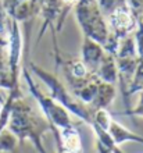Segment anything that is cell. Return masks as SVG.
I'll list each match as a JSON object with an SVG mask.
<instances>
[{"label":"cell","instance_id":"8992f818","mask_svg":"<svg viewBox=\"0 0 143 153\" xmlns=\"http://www.w3.org/2000/svg\"><path fill=\"white\" fill-rule=\"evenodd\" d=\"M117 71H118V81L121 85V93H122L124 102L129 109V97H128V88L131 84L132 78L135 75L136 65H138V56H136V48L133 36H125L119 39L118 49L114 53Z\"/></svg>","mask_w":143,"mask_h":153},{"label":"cell","instance_id":"2e32d148","mask_svg":"<svg viewBox=\"0 0 143 153\" xmlns=\"http://www.w3.org/2000/svg\"><path fill=\"white\" fill-rule=\"evenodd\" d=\"M97 1V6H99L100 11L103 13L104 17H107L111 11H114L117 7L125 4L127 1L125 0H96Z\"/></svg>","mask_w":143,"mask_h":153},{"label":"cell","instance_id":"3957f363","mask_svg":"<svg viewBox=\"0 0 143 153\" xmlns=\"http://www.w3.org/2000/svg\"><path fill=\"white\" fill-rule=\"evenodd\" d=\"M27 68L29 70V73L32 75H35L39 81H42V84L49 91V96H52L56 102H59L61 106H64L71 113V116H75L76 118L82 120L86 124H90L95 109H92L90 106L81 102L56 74L42 68L35 63H29Z\"/></svg>","mask_w":143,"mask_h":153},{"label":"cell","instance_id":"ac0fdd59","mask_svg":"<svg viewBox=\"0 0 143 153\" xmlns=\"http://www.w3.org/2000/svg\"><path fill=\"white\" fill-rule=\"evenodd\" d=\"M125 1H127V4L131 7L133 14L139 18L143 11V0H125Z\"/></svg>","mask_w":143,"mask_h":153},{"label":"cell","instance_id":"4fadbf2b","mask_svg":"<svg viewBox=\"0 0 143 153\" xmlns=\"http://www.w3.org/2000/svg\"><path fill=\"white\" fill-rule=\"evenodd\" d=\"M108 132H110V137L113 138V141L117 146L124 145L125 142H136V143L143 145V137L132 132L131 129H128L127 127H124L122 124H119L115 120H111V123H110Z\"/></svg>","mask_w":143,"mask_h":153},{"label":"cell","instance_id":"9c48e42d","mask_svg":"<svg viewBox=\"0 0 143 153\" xmlns=\"http://www.w3.org/2000/svg\"><path fill=\"white\" fill-rule=\"evenodd\" d=\"M3 6L8 18L17 22H29L32 17L39 13L36 0H3Z\"/></svg>","mask_w":143,"mask_h":153},{"label":"cell","instance_id":"5bb4252c","mask_svg":"<svg viewBox=\"0 0 143 153\" xmlns=\"http://www.w3.org/2000/svg\"><path fill=\"white\" fill-rule=\"evenodd\" d=\"M100 81L103 82H110V84H115L118 81V71H117V64H115L114 54L106 52L103 59L100 61L99 67L96 70L95 74Z\"/></svg>","mask_w":143,"mask_h":153},{"label":"cell","instance_id":"d6986e66","mask_svg":"<svg viewBox=\"0 0 143 153\" xmlns=\"http://www.w3.org/2000/svg\"><path fill=\"white\" fill-rule=\"evenodd\" d=\"M96 153H114L111 149H108L106 146L100 145V143H96Z\"/></svg>","mask_w":143,"mask_h":153},{"label":"cell","instance_id":"6da1fadb","mask_svg":"<svg viewBox=\"0 0 143 153\" xmlns=\"http://www.w3.org/2000/svg\"><path fill=\"white\" fill-rule=\"evenodd\" d=\"M20 142L29 141L38 153H47L43 145V135L50 132V124L42 113L33 110L22 96L14 100L7 127Z\"/></svg>","mask_w":143,"mask_h":153},{"label":"cell","instance_id":"277c9868","mask_svg":"<svg viewBox=\"0 0 143 153\" xmlns=\"http://www.w3.org/2000/svg\"><path fill=\"white\" fill-rule=\"evenodd\" d=\"M21 75H22L24 81L27 82L29 93L35 99L38 106L40 107V113L43 114L44 118L49 121V124L52 127L50 132H52L53 129L67 128L70 125L75 124L71 117V113L64 106H61L59 102H56L52 96H49L47 93L40 91L39 85L36 84V81L33 79V76L31 75V73H29V70L27 67H22Z\"/></svg>","mask_w":143,"mask_h":153},{"label":"cell","instance_id":"7c38bea8","mask_svg":"<svg viewBox=\"0 0 143 153\" xmlns=\"http://www.w3.org/2000/svg\"><path fill=\"white\" fill-rule=\"evenodd\" d=\"M115 97H117L115 84L100 81L99 86H97V92L95 95V99L90 103V107L92 109H108V106L113 105Z\"/></svg>","mask_w":143,"mask_h":153},{"label":"cell","instance_id":"ffe728a7","mask_svg":"<svg viewBox=\"0 0 143 153\" xmlns=\"http://www.w3.org/2000/svg\"><path fill=\"white\" fill-rule=\"evenodd\" d=\"M139 18H140V20L143 21V11H142V14H140V17H139Z\"/></svg>","mask_w":143,"mask_h":153},{"label":"cell","instance_id":"e0dca14e","mask_svg":"<svg viewBox=\"0 0 143 153\" xmlns=\"http://www.w3.org/2000/svg\"><path fill=\"white\" fill-rule=\"evenodd\" d=\"M122 116H136V117H142L143 118V89L139 91V100H138L136 106L133 109L125 110Z\"/></svg>","mask_w":143,"mask_h":153},{"label":"cell","instance_id":"52a82bcc","mask_svg":"<svg viewBox=\"0 0 143 153\" xmlns=\"http://www.w3.org/2000/svg\"><path fill=\"white\" fill-rule=\"evenodd\" d=\"M106 20H107L110 32L117 39H122L125 36L132 35L138 24V17L133 14V11L127 3L111 11L106 17Z\"/></svg>","mask_w":143,"mask_h":153},{"label":"cell","instance_id":"7402d4cb","mask_svg":"<svg viewBox=\"0 0 143 153\" xmlns=\"http://www.w3.org/2000/svg\"><path fill=\"white\" fill-rule=\"evenodd\" d=\"M0 153H6V152H0ZM10 153H18V152H10Z\"/></svg>","mask_w":143,"mask_h":153},{"label":"cell","instance_id":"8fae6325","mask_svg":"<svg viewBox=\"0 0 143 153\" xmlns=\"http://www.w3.org/2000/svg\"><path fill=\"white\" fill-rule=\"evenodd\" d=\"M104 48L93 39L82 35V45H81V61L85 64L92 74H96V70L99 67L100 61L103 59Z\"/></svg>","mask_w":143,"mask_h":153},{"label":"cell","instance_id":"7a4b0ae2","mask_svg":"<svg viewBox=\"0 0 143 153\" xmlns=\"http://www.w3.org/2000/svg\"><path fill=\"white\" fill-rule=\"evenodd\" d=\"M75 17L82 35L100 43L104 50L114 54L118 49L119 39L110 32L107 20L100 11L96 0H78L74 6Z\"/></svg>","mask_w":143,"mask_h":153},{"label":"cell","instance_id":"ba28073f","mask_svg":"<svg viewBox=\"0 0 143 153\" xmlns=\"http://www.w3.org/2000/svg\"><path fill=\"white\" fill-rule=\"evenodd\" d=\"M57 150L64 153H84V143L78 127L75 124L67 128L53 129Z\"/></svg>","mask_w":143,"mask_h":153},{"label":"cell","instance_id":"5b68a950","mask_svg":"<svg viewBox=\"0 0 143 153\" xmlns=\"http://www.w3.org/2000/svg\"><path fill=\"white\" fill-rule=\"evenodd\" d=\"M54 59H56L57 67L63 73L64 84L75 96H78L90 82L97 79V76L85 67L81 59L61 53L56 40H54Z\"/></svg>","mask_w":143,"mask_h":153},{"label":"cell","instance_id":"44dd1931","mask_svg":"<svg viewBox=\"0 0 143 153\" xmlns=\"http://www.w3.org/2000/svg\"><path fill=\"white\" fill-rule=\"evenodd\" d=\"M0 35H4V32H3V31H1V29H0Z\"/></svg>","mask_w":143,"mask_h":153},{"label":"cell","instance_id":"30bf717a","mask_svg":"<svg viewBox=\"0 0 143 153\" xmlns=\"http://www.w3.org/2000/svg\"><path fill=\"white\" fill-rule=\"evenodd\" d=\"M133 40H135L136 56H138V65H136L135 75L132 78L129 88H128V97L131 99L135 93L143 89V21L138 18V24L133 31Z\"/></svg>","mask_w":143,"mask_h":153},{"label":"cell","instance_id":"9a60e30c","mask_svg":"<svg viewBox=\"0 0 143 153\" xmlns=\"http://www.w3.org/2000/svg\"><path fill=\"white\" fill-rule=\"evenodd\" d=\"M20 141L8 128L0 131V152H18Z\"/></svg>","mask_w":143,"mask_h":153}]
</instances>
